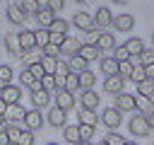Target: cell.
Listing matches in <instances>:
<instances>
[{"label":"cell","mask_w":154,"mask_h":145,"mask_svg":"<svg viewBox=\"0 0 154 145\" xmlns=\"http://www.w3.org/2000/svg\"><path fill=\"white\" fill-rule=\"evenodd\" d=\"M128 128H130V133H132L135 138H147V135H149V130H152V126H149L147 116H142V114H135V116L128 121Z\"/></svg>","instance_id":"obj_1"},{"label":"cell","mask_w":154,"mask_h":145,"mask_svg":"<svg viewBox=\"0 0 154 145\" xmlns=\"http://www.w3.org/2000/svg\"><path fill=\"white\" fill-rule=\"evenodd\" d=\"M132 70H135V63H132V60H123V63H118V75H120L123 80H130Z\"/></svg>","instance_id":"obj_33"},{"label":"cell","mask_w":154,"mask_h":145,"mask_svg":"<svg viewBox=\"0 0 154 145\" xmlns=\"http://www.w3.org/2000/svg\"><path fill=\"white\" fill-rule=\"evenodd\" d=\"M14 145H34V130H22L19 133V138H17V143Z\"/></svg>","instance_id":"obj_40"},{"label":"cell","mask_w":154,"mask_h":145,"mask_svg":"<svg viewBox=\"0 0 154 145\" xmlns=\"http://www.w3.org/2000/svg\"><path fill=\"white\" fill-rule=\"evenodd\" d=\"M77 145H79V143H77Z\"/></svg>","instance_id":"obj_62"},{"label":"cell","mask_w":154,"mask_h":145,"mask_svg":"<svg viewBox=\"0 0 154 145\" xmlns=\"http://www.w3.org/2000/svg\"><path fill=\"white\" fill-rule=\"evenodd\" d=\"M7 106H10V104H7V102L0 97V114H5V111H7Z\"/></svg>","instance_id":"obj_52"},{"label":"cell","mask_w":154,"mask_h":145,"mask_svg":"<svg viewBox=\"0 0 154 145\" xmlns=\"http://www.w3.org/2000/svg\"><path fill=\"white\" fill-rule=\"evenodd\" d=\"M135 104H137V114H142V116H149V114L154 111V104H152L149 97L137 94V97H135Z\"/></svg>","instance_id":"obj_24"},{"label":"cell","mask_w":154,"mask_h":145,"mask_svg":"<svg viewBox=\"0 0 154 145\" xmlns=\"http://www.w3.org/2000/svg\"><path fill=\"white\" fill-rule=\"evenodd\" d=\"M96 145H108V143H106V140H99V143H96Z\"/></svg>","instance_id":"obj_57"},{"label":"cell","mask_w":154,"mask_h":145,"mask_svg":"<svg viewBox=\"0 0 154 145\" xmlns=\"http://www.w3.org/2000/svg\"><path fill=\"white\" fill-rule=\"evenodd\" d=\"M101 121L108 130H118V126L123 123V111H118L116 106H106L103 114H101Z\"/></svg>","instance_id":"obj_2"},{"label":"cell","mask_w":154,"mask_h":145,"mask_svg":"<svg viewBox=\"0 0 154 145\" xmlns=\"http://www.w3.org/2000/svg\"><path fill=\"white\" fill-rule=\"evenodd\" d=\"M41 87L48 89V92H51V89H58V85H55V75H43V77H41Z\"/></svg>","instance_id":"obj_42"},{"label":"cell","mask_w":154,"mask_h":145,"mask_svg":"<svg viewBox=\"0 0 154 145\" xmlns=\"http://www.w3.org/2000/svg\"><path fill=\"white\" fill-rule=\"evenodd\" d=\"M152 48H154V34H152Z\"/></svg>","instance_id":"obj_59"},{"label":"cell","mask_w":154,"mask_h":145,"mask_svg":"<svg viewBox=\"0 0 154 145\" xmlns=\"http://www.w3.org/2000/svg\"><path fill=\"white\" fill-rule=\"evenodd\" d=\"M113 27H116V31L128 34L130 29H135V17H132V14H128V12H120V14H116V17H113Z\"/></svg>","instance_id":"obj_9"},{"label":"cell","mask_w":154,"mask_h":145,"mask_svg":"<svg viewBox=\"0 0 154 145\" xmlns=\"http://www.w3.org/2000/svg\"><path fill=\"white\" fill-rule=\"evenodd\" d=\"M130 80L135 82V85H140V82H144V80H149L147 77V68L140 63V65H135V70H132V75H130Z\"/></svg>","instance_id":"obj_34"},{"label":"cell","mask_w":154,"mask_h":145,"mask_svg":"<svg viewBox=\"0 0 154 145\" xmlns=\"http://www.w3.org/2000/svg\"><path fill=\"white\" fill-rule=\"evenodd\" d=\"M67 36L65 34H58V31H51V44H55V46H63V41H65Z\"/></svg>","instance_id":"obj_49"},{"label":"cell","mask_w":154,"mask_h":145,"mask_svg":"<svg viewBox=\"0 0 154 145\" xmlns=\"http://www.w3.org/2000/svg\"><path fill=\"white\" fill-rule=\"evenodd\" d=\"M72 24H75L77 29H82L84 34H89V31L96 29V24H94V14H89V12H75V14H72Z\"/></svg>","instance_id":"obj_3"},{"label":"cell","mask_w":154,"mask_h":145,"mask_svg":"<svg viewBox=\"0 0 154 145\" xmlns=\"http://www.w3.org/2000/svg\"><path fill=\"white\" fill-rule=\"evenodd\" d=\"M67 65H70V72H77V75H79V72H84V70H89V68H87V60H84L79 53H77V56H72V58L67 60Z\"/></svg>","instance_id":"obj_27"},{"label":"cell","mask_w":154,"mask_h":145,"mask_svg":"<svg viewBox=\"0 0 154 145\" xmlns=\"http://www.w3.org/2000/svg\"><path fill=\"white\" fill-rule=\"evenodd\" d=\"M41 65H43L46 75H55V68H58V58H51V56H41Z\"/></svg>","instance_id":"obj_32"},{"label":"cell","mask_w":154,"mask_h":145,"mask_svg":"<svg viewBox=\"0 0 154 145\" xmlns=\"http://www.w3.org/2000/svg\"><path fill=\"white\" fill-rule=\"evenodd\" d=\"M0 97L7 102V104H19V99H22V87H17V85H5L2 87V92H0Z\"/></svg>","instance_id":"obj_14"},{"label":"cell","mask_w":154,"mask_h":145,"mask_svg":"<svg viewBox=\"0 0 154 145\" xmlns=\"http://www.w3.org/2000/svg\"><path fill=\"white\" fill-rule=\"evenodd\" d=\"M55 106H60V109H65V111L75 109V106H77L75 94H72L70 89H58V92H55Z\"/></svg>","instance_id":"obj_10"},{"label":"cell","mask_w":154,"mask_h":145,"mask_svg":"<svg viewBox=\"0 0 154 145\" xmlns=\"http://www.w3.org/2000/svg\"><path fill=\"white\" fill-rule=\"evenodd\" d=\"M51 44V29H36V48H46Z\"/></svg>","instance_id":"obj_30"},{"label":"cell","mask_w":154,"mask_h":145,"mask_svg":"<svg viewBox=\"0 0 154 145\" xmlns=\"http://www.w3.org/2000/svg\"><path fill=\"white\" fill-rule=\"evenodd\" d=\"M17 41H19V46H22V51H34V48H36V31L22 27V29L17 31Z\"/></svg>","instance_id":"obj_5"},{"label":"cell","mask_w":154,"mask_h":145,"mask_svg":"<svg viewBox=\"0 0 154 145\" xmlns=\"http://www.w3.org/2000/svg\"><path fill=\"white\" fill-rule=\"evenodd\" d=\"M137 87V94H142V97H154V80H144V82H140V85H135Z\"/></svg>","instance_id":"obj_31"},{"label":"cell","mask_w":154,"mask_h":145,"mask_svg":"<svg viewBox=\"0 0 154 145\" xmlns=\"http://www.w3.org/2000/svg\"><path fill=\"white\" fill-rule=\"evenodd\" d=\"M55 75H60V77H67V75H70V65H67L65 60H58V68H55Z\"/></svg>","instance_id":"obj_47"},{"label":"cell","mask_w":154,"mask_h":145,"mask_svg":"<svg viewBox=\"0 0 154 145\" xmlns=\"http://www.w3.org/2000/svg\"><path fill=\"white\" fill-rule=\"evenodd\" d=\"M144 68H147V77L154 80V63H152V65H144Z\"/></svg>","instance_id":"obj_51"},{"label":"cell","mask_w":154,"mask_h":145,"mask_svg":"<svg viewBox=\"0 0 154 145\" xmlns=\"http://www.w3.org/2000/svg\"><path fill=\"white\" fill-rule=\"evenodd\" d=\"M0 145H12V138H10V133H7V130H2V133H0Z\"/></svg>","instance_id":"obj_50"},{"label":"cell","mask_w":154,"mask_h":145,"mask_svg":"<svg viewBox=\"0 0 154 145\" xmlns=\"http://www.w3.org/2000/svg\"><path fill=\"white\" fill-rule=\"evenodd\" d=\"M118 111H135L137 109V104H135V94H118L116 97V104H113Z\"/></svg>","instance_id":"obj_15"},{"label":"cell","mask_w":154,"mask_h":145,"mask_svg":"<svg viewBox=\"0 0 154 145\" xmlns=\"http://www.w3.org/2000/svg\"><path fill=\"white\" fill-rule=\"evenodd\" d=\"M19 5H22V10H24V14H26V17H29V14H31V17H36V14H38V10L43 7L38 0H22Z\"/></svg>","instance_id":"obj_28"},{"label":"cell","mask_w":154,"mask_h":145,"mask_svg":"<svg viewBox=\"0 0 154 145\" xmlns=\"http://www.w3.org/2000/svg\"><path fill=\"white\" fill-rule=\"evenodd\" d=\"M79 104H82V109H94V111H96V106L101 104V94H99L96 89H82Z\"/></svg>","instance_id":"obj_6"},{"label":"cell","mask_w":154,"mask_h":145,"mask_svg":"<svg viewBox=\"0 0 154 145\" xmlns=\"http://www.w3.org/2000/svg\"><path fill=\"white\" fill-rule=\"evenodd\" d=\"M94 24L99 27V29H106V27H113V12L106 7V5H101V7H96V14H94Z\"/></svg>","instance_id":"obj_8"},{"label":"cell","mask_w":154,"mask_h":145,"mask_svg":"<svg viewBox=\"0 0 154 145\" xmlns=\"http://www.w3.org/2000/svg\"><path fill=\"white\" fill-rule=\"evenodd\" d=\"M75 2H79V5H89L91 0H75Z\"/></svg>","instance_id":"obj_56"},{"label":"cell","mask_w":154,"mask_h":145,"mask_svg":"<svg viewBox=\"0 0 154 145\" xmlns=\"http://www.w3.org/2000/svg\"><path fill=\"white\" fill-rule=\"evenodd\" d=\"M99 68H101V72H103L106 77H113V75H118V60H116L113 56H106V58H101V60H99Z\"/></svg>","instance_id":"obj_21"},{"label":"cell","mask_w":154,"mask_h":145,"mask_svg":"<svg viewBox=\"0 0 154 145\" xmlns=\"http://www.w3.org/2000/svg\"><path fill=\"white\" fill-rule=\"evenodd\" d=\"M55 19H58V12H53V10H51V7H46V5H43V7L38 10V14H36V22H38L43 29H48Z\"/></svg>","instance_id":"obj_16"},{"label":"cell","mask_w":154,"mask_h":145,"mask_svg":"<svg viewBox=\"0 0 154 145\" xmlns=\"http://www.w3.org/2000/svg\"><path fill=\"white\" fill-rule=\"evenodd\" d=\"M125 48L130 51V56H132V58H137V60H140V53L144 51V41H142L140 36H132V39H128V41H125Z\"/></svg>","instance_id":"obj_22"},{"label":"cell","mask_w":154,"mask_h":145,"mask_svg":"<svg viewBox=\"0 0 154 145\" xmlns=\"http://www.w3.org/2000/svg\"><path fill=\"white\" fill-rule=\"evenodd\" d=\"M63 138H65V143L77 145V143H79V126H77V123L65 126V128H63Z\"/></svg>","instance_id":"obj_25"},{"label":"cell","mask_w":154,"mask_h":145,"mask_svg":"<svg viewBox=\"0 0 154 145\" xmlns=\"http://www.w3.org/2000/svg\"><path fill=\"white\" fill-rule=\"evenodd\" d=\"M2 44H5V51L12 56V58H22V46H19V41H17V34H5L2 36Z\"/></svg>","instance_id":"obj_13"},{"label":"cell","mask_w":154,"mask_h":145,"mask_svg":"<svg viewBox=\"0 0 154 145\" xmlns=\"http://www.w3.org/2000/svg\"><path fill=\"white\" fill-rule=\"evenodd\" d=\"M140 63H142V65H152V63H154V48H144V51L140 53Z\"/></svg>","instance_id":"obj_44"},{"label":"cell","mask_w":154,"mask_h":145,"mask_svg":"<svg viewBox=\"0 0 154 145\" xmlns=\"http://www.w3.org/2000/svg\"><path fill=\"white\" fill-rule=\"evenodd\" d=\"M19 82H22L24 87H31V85L36 82V77H34V72H31L29 68H24V70L19 72Z\"/></svg>","instance_id":"obj_39"},{"label":"cell","mask_w":154,"mask_h":145,"mask_svg":"<svg viewBox=\"0 0 154 145\" xmlns=\"http://www.w3.org/2000/svg\"><path fill=\"white\" fill-rule=\"evenodd\" d=\"M22 126L26 128V130H41L43 128V116H41V109H29L26 111V116H24V121H22Z\"/></svg>","instance_id":"obj_4"},{"label":"cell","mask_w":154,"mask_h":145,"mask_svg":"<svg viewBox=\"0 0 154 145\" xmlns=\"http://www.w3.org/2000/svg\"><path fill=\"white\" fill-rule=\"evenodd\" d=\"M147 121H149V126H152V128H154V111H152V114H149V116H147Z\"/></svg>","instance_id":"obj_53"},{"label":"cell","mask_w":154,"mask_h":145,"mask_svg":"<svg viewBox=\"0 0 154 145\" xmlns=\"http://www.w3.org/2000/svg\"><path fill=\"white\" fill-rule=\"evenodd\" d=\"M67 27H70V22H67V19H63V17H58L48 29H51V31H58V34H65V31H67Z\"/></svg>","instance_id":"obj_38"},{"label":"cell","mask_w":154,"mask_h":145,"mask_svg":"<svg viewBox=\"0 0 154 145\" xmlns=\"http://www.w3.org/2000/svg\"><path fill=\"white\" fill-rule=\"evenodd\" d=\"M79 48H82V41H77V39L67 36V39L63 41V46H60V53H63V56H67V58H72V56H77V53H79Z\"/></svg>","instance_id":"obj_19"},{"label":"cell","mask_w":154,"mask_h":145,"mask_svg":"<svg viewBox=\"0 0 154 145\" xmlns=\"http://www.w3.org/2000/svg\"><path fill=\"white\" fill-rule=\"evenodd\" d=\"M113 58H116L118 63H123V60H130L132 56H130V51H128L125 44H123V46H116V48H113Z\"/></svg>","instance_id":"obj_36"},{"label":"cell","mask_w":154,"mask_h":145,"mask_svg":"<svg viewBox=\"0 0 154 145\" xmlns=\"http://www.w3.org/2000/svg\"><path fill=\"white\" fill-rule=\"evenodd\" d=\"M51 104V92L48 89H31V106L41 109V106H48Z\"/></svg>","instance_id":"obj_17"},{"label":"cell","mask_w":154,"mask_h":145,"mask_svg":"<svg viewBox=\"0 0 154 145\" xmlns=\"http://www.w3.org/2000/svg\"><path fill=\"white\" fill-rule=\"evenodd\" d=\"M29 70L34 72V77H36V80H41V77L46 75V70H43V65H41V60H34V63L29 65Z\"/></svg>","instance_id":"obj_45"},{"label":"cell","mask_w":154,"mask_h":145,"mask_svg":"<svg viewBox=\"0 0 154 145\" xmlns=\"http://www.w3.org/2000/svg\"><path fill=\"white\" fill-rule=\"evenodd\" d=\"M2 130H5V126H0V133H2Z\"/></svg>","instance_id":"obj_61"},{"label":"cell","mask_w":154,"mask_h":145,"mask_svg":"<svg viewBox=\"0 0 154 145\" xmlns=\"http://www.w3.org/2000/svg\"><path fill=\"white\" fill-rule=\"evenodd\" d=\"M79 145H94L91 140H79Z\"/></svg>","instance_id":"obj_55"},{"label":"cell","mask_w":154,"mask_h":145,"mask_svg":"<svg viewBox=\"0 0 154 145\" xmlns=\"http://www.w3.org/2000/svg\"><path fill=\"white\" fill-rule=\"evenodd\" d=\"M94 82H96V75H94L91 70L79 72V87H82V89H91V87H94Z\"/></svg>","instance_id":"obj_29"},{"label":"cell","mask_w":154,"mask_h":145,"mask_svg":"<svg viewBox=\"0 0 154 145\" xmlns=\"http://www.w3.org/2000/svg\"><path fill=\"white\" fill-rule=\"evenodd\" d=\"M46 145H58V143H53V140H51V143H46Z\"/></svg>","instance_id":"obj_60"},{"label":"cell","mask_w":154,"mask_h":145,"mask_svg":"<svg viewBox=\"0 0 154 145\" xmlns=\"http://www.w3.org/2000/svg\"><path fill=\"white\" fill-rule=\"evenodd\" d=\"M77 87H79V75H77V72H70V75H67V80H65V89L75 92Z\"/></svg>","instance_id":"obj_41"},{"label":"cell","mask_w":154,"mask_h":145,"mask_svg":"<svg viewBox=\"0 0 154 145\" xmlns=\"http://www.w3.org/2000/svg\"><path fill=\"white\" fill-rule=\"evenodd\" d=\"M46 7H51L53 12H58V10L65 7V0H46Z\"/></svg>","instance_id":"obj_48"},{"label":"cell","mask_w":154,"mask_h":145,"mask_svg":"<svg viewBox=\"0 0 154 145\" xmlns=\"http://www.w3.org/2000/svg\"><path fill=\"white\" fill-rule=\"evenodd\" d=\"M91 138H94V126L79 123V140H91Z\"/></svg>","instance_id":"obj_43"},{"label":"cell","mask_w":154,"mask_h":145,"mask_svg":"<svg viewBox=\"0 0 154 145\" xmlns=\"http://www.w3.org/2000/svg\"><path fill=\"white\" fill-rule=\"evenodd\" d=\"M41 53H43V56H51V58H58V56H60V46H55V44H48L46 48H41Z\"/></svg>","instance_id":"obj_46"},{"label":"cell","mask_w":154,"mask_h":145,"mask_svg":"<svg viewBox=\"0 0 154 145\" xmlns=\"http://www.w3.org/2000/svg\"><path fill=\"white\" fill-rule=\"evenodd\" d=\"M79 56H82L87 63H89V60H96V58L101 60V48H99L96 44H89V41H87V44H82V48H79Z\"/></svg>","instance_id":"obj_20"},{"label":"cell","mask_w":154,"mask_h":145,"mask_svg":"<svg viewBox=\"0 0 154 145\" xmlns=\"http://www.w3.org/2000/svg\"><path fill=\"white\" fill-rule=\"evenodd\" d=\"M125 145H137V143H135V140H128V143H125Z\"/></svg>","instance_id":"obj_58"},{"label":"cell","mask_w":154,"mask_h":145,"mask_svg":"<svg viewBox=\"0 0 154 145\" xmlns=\"http://www.w3.org/2000/svg\"><path fill=\"white\" fill-rule=\"evenodd\" d=\"M96 46H99L101 51H113V48H116V39H113V34H108V31H101V36H99Z\"/></svg>","instance_id":"obj_26"},{"label":"cell","mask_w":154,"mask_h":145,"mask_svg":"<svg viewBox=\"0 0 154 145\" xmlns=\"http://www.w3.org/2000/svg\"><path fill=\"white\" fill-rule=\"evenodd\" d=\"M24 116H26V109H24L22 104H10L7 111H5V118H7L10 123H19V121H24Z\"/></svg>","instance_id":"obj_18"},{"label":"cell","mask_w":154,"mask_h":145,"mask_svg":"<svg viewBox=\"0 0 154 145\" xmlns=\"http://www.w3.org/2000/svg\"><path fill=\"white\" fill-rule=\"evenodd\" d=\"M53 128H65L67 126V111L65 109H60V106H51V111H48V118H46Z\"/></svg>","instance_id":"obj_7"},{"label":"cell","mask_w":154,"mask_h":145,"mask_svg":"<svg viewBox=\"0 0 154 145\" xmlns=\"http://www.w3.org/2000/svg\"><path fill=\"white\" fill-rule=\"evenodd\" d=\"M77 118H79V123H84V126H96V123H99V116H96L94 109H79V111H77Z\"/></svg>","instance_id":"obj_23"},{"label":"cell","mask_w":154,"mask_h":145,"mask_svg":"<svg viewBox=\"0 0 154 145\" xmlns=\"http://www.w3.org/2000/svg\"><path fill=\"white\" fill-rule=\"evenodd\" d=\"M123 87H125V80H123L120 75H113V77H106V80H103V92H108V94H113V97L123 94Z\"/></svg>","instance_id":"obj_11"},{"label":"cell","mask_w":154,"mask_h":145,"mask_svg":"<svg viewBox=\"0 0 154 145\" xmlns=\"http://www.w3.org/2000/svg\"><path fill=\"white\" fill-rule=\"evenodd\" d=\"M103 140H106L108 145H125V143H128V140H125V138H123V135H120L118 130H108Z\"/></svg>","instance_id":"obj_35"},{"label":"cell","mask_w":154,"mask_h":145,"mask_svg":"<svg viewBox=\"0 0 154 145\" xmlns=\"http://www.w3.org/2000/svg\"><path fill=\"white\" fill-rule=\"evenodd\" d=\"M7 19H10L14 27H24V22H26V14H24L22 5H17V2L7 5Z\"/></svg>","instance_id":"obj_12"},{"label":"cell","mask_w":154,"mask_h":145,"mask_svg":"<svg viewBox=\"0 0 154 145\" xmlns=\"http://www.w3.org/2000/svg\"><path fill=\"white\" fill-rule=\"evenodd\" d=\"M113 2H116V5H128L130 0H113Z\"/></svg>","instance_id":"obj_54"},{"label":"cell","mask_w":154,"mask_h":145,"mask_svg":"<svg viewBox=\"0 0 154 145\" xmlns=\"http://www.w3.org/2000/svg\"><path fill=\"white\" fill-rule=\"evenodd\" d=\"M12 77H14V70H12V65H5V63H0V80H2L5 85H10V82H12Z\"/></svg>","instance_id":"obj_37"}]
</instances>
